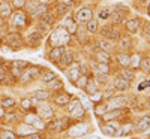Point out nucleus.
I'll list each match as a JSON object with an SVG mask.
<instances>
[{"label":"nucleus","mask_w":150,"mask_h":139,"mask_svg":"<svg viewBox=\"0 0 150 139\" xmlns=\"http://www.w3.org/2000/svg\"><path fill=\"white\" fill-rule=\"evenodd\" d=\"M138 27H140V20H138V18L129 20V21L126 22V30L131 32V33H135L137 30H138Z\"/></svg>","instance_id":"nucleus-14"},{"label":"nucleus","mask_w":150,"mask_h":139,"mask_svg":"<svg viewBox=\"0 0 150 139\" xmlns=\"http://www.w3.org/2000/svg\"><path fill=\"white\" fill-rule=\"evenodd\" d=\"M69 100H71V96L69 94H60V96H57L54 99V102L57 105H66V103H69Z\"/></svg>","instance_id":"nucleus-20"},{"label":"nucleus","mask_w":150,"mask_h":139,"mask_svg":"<svg viewBox=\"0 0 150 139\" xmlns=\"http://www.w3.org/2000/svg\"><path fill=\"white\" fill-rule=\"evenodd\" d=\"M140 2H146V0H140Z\"/></svg>","instance_id":"nucleus-64"},{"label":"nucleus","mask_w":150,"mask_h":139,"mask_svg":"<svg viewBox=\"0 0 150 139\" xmlns=\"http://www.w3.org/2000/svg\"><path fill=\"white\" fill-rule=\"evenodd\" d=\"M111 12H112V9L110 6H104V8H101V11L98 12V17H99V20H107V18L111 17Z\"/></svg>","instance_id":"nucleus-17"},{"label":"nucleus","mask_w":150,"mask_h":139,"mask_svg":"<svg viewBox=\"0 0 150 139\" xmlns=\"http://www.w3.org/2000/svg\"><path fill=\"white\" fill-rule=\"evenodd\" d=\"M39 115L42 118H50L53 115V109L50 106H42V108H39Z\"/></svg>","instance_id":"nucleus-21"},{"label":"nucleus","mask_w":150,"mask_h":139,"mask_svg":"<svg viewBox=\"0 0 150 139\" xmlns=\"http://www.w3.org/2000/svg\"><path fill=\"white\" fill-rule=\"evenodd\" d=\"M68 41H69V33L62 27L56 29L54 33L51 34V37H50V42L56 46H63L65 44H68Z\"/></svg>","instance_id":"nucleus-1"},{"label":"nucleus","mask_w":150,"mask_h":139,"mask_svg":"<svg viewBox=\"0 0 150 139\" xmlns=\"http://www.w3.org/2000/svg\"><path fill=\"white\" fill-rule=\"evenodd\" d=\"M120 48H125V49L131 48V39H129V37H126V36L122 37V39H120Z\"/></svg>","instance_id":"nucleus-35"},{"label":"nucleus","mask_w":150,"mask_h":139,"mask_svg":"<svg viewBox=\"0 0 150 139\" xmlns=\"http://www.w3.org/2000/svg\"><path fill=\"white\" fill-rule=\"evenodd\" d=\"M107 111H108V106L107 105H99V106H96L95 114H96V115H104Z\"/></svg>","instance_id":"nucleus-37"},{"label":"nucleus","mask_w":150,"mask_h":139,"mask_svg":"<svg viewBox=\"0 0 150 139\" xmlns=\"http://www.w3.org/2000/svg\"><path fill=\"white\" fill-rule=\"evenodd\" d=\"M48 2H50V0H39L41 5H45V3H48Z\"/></svg>","instance_id":"nucleus-57"},{"label":"nucleus","mask_w":150,"mask_h":139,"mask_svg":"<svg viewBox=\"0 0 150 139\" xmlns=\"http://www.w3.org/2000/svg\"><path fill=\"white\" fill-rule=\"evenodd\" d=\"M87 126L86 124H78V126H75V127H72L71 130H69V135L71 136H83V135H86L87 133Z\"/></svg>","instance_id":"nucleus-5"},{"label":"nucleus","mask_w":150,"mask_h":139,"mask_svg":"<svg viewBox=\"0 0 150 139\" xmlns=\"http://www.w3.org/2000/svg\"><path fill=\"white\" fill-rule=\"evenodd\" d=\"M2 2H8V0H2Z\"/></svg>","instance_id":"nucleus-63"},{"label":"nucleus","mask_w":150,"mask_h":139,"mask_svg":"<svg viewBox=\"0 0 150 139\" xmlns=\"http://www.w3.org/2000/svg\"><path fill=\"white\" fill-rule=\"evenodd\" d=\"M119 114H120V111H111V112H105L104 115H102V118L105 120V121H110V120H112V118H116V117H119Z\"/></svg>","instance_id":"nucleus-29"},{"label":"nucleus","mask_w":150,"mask_h":139,"mask_svg":"<svg viewBox=\"0 0 150 139\" xmlns=\"http://www.w3.org/2000/svg\"><path fill=\"white\" fill-rule=\"evenodd\" d=\"M30 97L36 102H41V100H47L48 99V93L47 91H42V90H38V91H33L30 94Z\"/></svg>","instance_id":"nucleus-15"},{"label":"nucleus","mask_w":150,"mask_h":139,"mask_svg":"<svg viewBox=\"0 0 150 139\" xmlns=\"http://www.w3.org/2000/svg\"><path fill=\"white\" fill-rule=\"evenodd\" d=\"M41 21H42L44 24H47V26H51V24H54V15L45 12V14H42V20H41Z\"/></svg>","instance_id":"nucleus-23"},{"label":"nucleus","mask_w":150,"mask_h":139,"mask_svg":"<svg viewBox=\"0 0 150 139\" xmlns=\"http://www.w3.org/2000/svg\"><path fill=\"white\" fill-rule=\"evenodd\" d=\"M0 26H2V20H0Z\"/></svg>","instance_id":"nucleus-62"},{"label":"nucleus","mask_w":150,"mask_h":139,"mask_svg":"<svg viewBox=\"0 0 150 139\" xmlns=\"http://www.w3.org/2000/svg\"><path fill=\"white\" fill-rule=\"evenodd\" d=\"M38 73H39V70H38L36 67H32V69H29V70L21 77V81H23V82H29V81H32V79H35V78L38 77Z\"/></svg>","instance_id":"nucleus-8"},{"label":"nucleus","mask_w":150,"mask_h":139,"mask_svg":"<svg viewBox=\"0 0 150 139\" xmlns=\"http://www.w3.org/2000/svg\"><path fill=\"white\" fill-rule=\"evenodd\" d=\"M72 60H74V54L71 53V51H63V54H62V57H60V63H62V66H69L71 63H72Z\"/></svg>","instance_id":"nucleus-13"},{"label":"nucleus","mask_w":150,"mask_h":139,"mask_svg":"<svg viewBox=\"0 0 150 139\" xmlns=\"http://www.w3.org/2000/svg\"><path fill=\"white\" fill-rule=\"evenodd\" d=\"M65 26H66L71 32H75V26H74V20H72V18H66V20H65Z\"/></svg>","instance_id":"nucleus-42"},{"label":"nucleus","mask_w":150,"mask_h":139,"mask_svg":"<svg viewBox=\"0 0 150 139\" xmlns=\"http://www.w3.org/2000/svg\"><path fill=\"white\" fill-rule=\"evenodd\" d=\"M68 111L72 114L74 117H83V115H84V108H83V105H81L80 100H74V102L69 105Z\"/></svg>","instance_id":"nucleus-3"},{"label":"nucleus","mask_w":150,"mask_h":139,"mask_svg":"<svg viewBox=\"0 0 150 139\" xmlns=\"http://www.w3.org/2000/svg\"><path fill=\"white\" fill-rule=\"evenodd\" d=\"M84 88H86V91L89 93V94H96V93H98V85H96L93 81L87 82V85H86Z\"/></svg>","instance_id":"nucleus-26"},{"label":"nucleus","mask_w":150,"mask_h":139,"mask_svg":"<svg viewBox=\"0 0 150 139\" xmlns=\"http://www.w3.org/2000/svg\"><path fill=\"white\" fill-rule=\"evenodd\" d=\"M132 60H134V61H131L129 65H132V66H135V67H137V66H140V55H134Z\"/></svg>","instance_id":"nucleus-45"},{"label":"nucleus","mask_w":150,"mask_h":139,"mask_svg":"<svg viewBox=\"0 0 150 139\" xmlns=\"http://www.w3.org/2000/svg\"><path fill=\"white\" fill-rule=\"evenodd\" d=\"M98 72L101 75H107L110 72V67H108L107 63H99V65H98Z\"/></svg>","instance_id":"nucleus-32"},{"label":"nucleus","mask_w":150,"mask_h":139,"mask_svg":"<svg viewBox=\"0 0 150 139\" xmlns=\"http://www.w3.org/2000/svg\"><path fill=\"white\" fill-rule=\"evenodd\" d=\"M54 79H56V73H54V72H47L44 77H42V81H44L45 84L51 82V81H54Z\"/></svg>","instance_id":"nucleus-31"},{"label":"nucleus","mask_w":150,"mask_h":139,"mask_svg":"<svg viewBox=\"0 0 150 139\" xmlns=\"http://www.w3.org/2000/svg\"><path fill=\"white\" fill-rule=\"evenodd\" d=\"M77 39H80V42H86V33H83V32H80L78 33V36H77Z\"/></svg>","instance_id":"nucleus-51"},{"label":"nucleus","mask_w":150,"mask_h":139,"mask_svg":"<svg viewBox=\"0 0 150 139\" xmlns=\"http://www.w3.org/2000/svg\"><path fill=\"white\" fill-rule=\"evenodd\" d=\"M112 93H114V90H107V91H105V96H107V97H111Z\"/></svg>","instance_id":"nucleus-55"},{"label":"nucleus","mask_w":150,"mask_h":139,"mask_svg":"<svg viewBox=\"0 0 150 139\" xmlns=\"http://www.w3.org/2000/svg\"><path fill=\"white\" fill-rule=\"evenodd\" d=\"M68 9H69L68 5H59V6H57V11L60 12V14H65V12H68Z\"/></svg>","instance_id":"nucleus-46"},{"label":"nucleus","mask_w":150,"mask_h":139,"mask_svg":"<svg viewBox=\"0 0 150 139\" xmlns=\"http://www.w3.org/2000/svg\"><path fill=\"white\" fill-rule=\"evenodd\" d=\"M62 54H63V46H56V48H53L51 51H50V60H51L53 63L59 61Z\"/></svg>","instance_id":"nucleus-10"},{"label":"nucleus","mask_w":150,"mask_h":139,"mask_svg":"<svg viewBox=\"0 0 150 139\" xmlns=\"http://www.w3.org/2000/svg\"><path fill=\"white\" fill-rule=\"evenodd\" d=\"M12 75H14V77H20V75H21V67L14 66V67H12Z\"/></svg>","instance_id":"nucleus-47"},{"label":"nucleus","mask_w":150,"mask_h":139,"mask_svg":"<svg viewBox=\"0 0 150 139\" xmlns=\"http://www.w3.org/2000/svg\"><path fill=\"white\" fill-rule=\"evenodd\" d=\"M87 30H89L90 33H95V32L98 30V22L93 21V20H90L89 24H87Z\"/></svg>","instance_id":"nucleus-39"},{"label":"nucleus","mask_w":150,"mask_h":139,"mask_svg":"<svg viewBox=\"0 0 150 139\" xmlns=\"http://www.w3.org/2000/svg\"><path fill=\"white\" fill-rule=\"evenodd\" d=\"M135 129L138 130V132H144V130L150 129V117H143L138 123H137Z\"/></svg>","instance_id":"nucleus-9"},{"label":"nucleus","mask_w":150,"mask_h":139,"mask_svg":"<svg viewBox=\"0 0 150 139\" xmlns=\"http://www.w3.org/2000/svg\"><path fill=\"white\" fill-rule=\"evenodd\" d=\"M3 79H6V73H5V70L0 67V82H2Z\"/></svg>","instance_id":"nucleus-53"},{"label":"nucleus","mask_w":150,"mask_h":139,"mask_svg":"<svg viewBox=\"0 0 150 139\" xmlns=\"http://www.w3.org/2000/svg\"><path fill=\"white\" fill-rule=\"evenodd\" d=\"M14 24L15 26H24V24H26V18H24V15L23 14H17L14 17Z\"/></svg>","instance_id":"nucleus-30"},{"label":"nucleus","mask_w":150,"mask_h":139,"mask_svg":"<svg viewBox=\"0 0 150 139\" xmlns=\"http://www.w3.org/2000/svg\"><path fill=\"white\" fill-rule=\"evenodd\" d=\"M141 67H143V70H144V72H149V70H150V58H146V60L143 61Z\"/></svg>","instance_id":"nucleus-43"},{"label":"nucleus","mask_w":150,"mask_h":139,"mask_svg":"<svg viewBox=\"0 0 150 139\" xmlns=\"http://www.w3.org/2000/svg\"><path fill=\"white\" fill-rule=\"evenodd\" d=\"M41 39H42V33H41V32H33V33L29 34V41H30V44H38Z\"/></svg>","instance_id":"nucleus-24"},{"label":"nucleus","mask_w":150,"mask_h":139,"mask_svg":"<svg viewBox=\"0 0 150 139\" xmlns=\"http://www.w3.org/2000/svg\"><path fill=\"white\" fill-rule=\"evenodd\" d=\"M68 77H69V79H72V81H77V79L80 78V66L75 65L72 69H69V70H68Z\"/></svg>","instance_id":"nucleus-18"},{"label":"nucleus","mask_w":150,"mask_h":139,"mask_svg":"<svg viewBox=\"0 0 150 139\" xmlns=\"http://www.w3.org/2000/svg\"><path fill=\"white\" fill-rule=\"evenodd\" d=\"M48 84H50V87H51V88H60L62 87V82L60 81H56V82L51 81V82H48Z\"/></svg>","instance_id":"nucleus-50"},{"label":"nucleus","mask_w":150,"mask_h":139,"mask_svg":"<svg viewBox=\"0 0 150 139\" xmlns=\"http://www.w3.org/2000/svg\"><path fill=\"white\" fill-rule=\"evenodd\" d=\"M0 105H2L3 108H11V106H14L15 105V100L14 99H3V100H0Z\"/></svg>","instance_id":"nucleus-34"},{"label":"nucleus","mask_w":150,"mask_h":139,"mask_svg":"<svg viewBox=\"0 0 150 139\" xmlns=\"http://www.w3.org/2000/svg\"><path fill=\"white\" fill-rule=\"evenodd\" d=\"M9 15H11V6L6 2H2V3H0V17L6 18Z\"/></svg>","instance_id":"nucleus-19"},{"label":"nucleus","mask_w":150,"mask_h":139,"mask_svg":"<svg viewBox=\"0 0 150 139\" xmlns=\"http://www.w3.org/2000/svg\"><path fill=\"white\" fill-rule=\"evenodd\" d=\"M6 41H8V45H9L12 49H18V48L21 46V39H20V36L15 34V33L9 34Z\"/></svg>","instance_id":"nucleus-4"},{"label":"nucleus","mask_w":150,"mask_h":139,"mask_svg":"<svg viewBox=\"0 0 150 139\" xmlns=\"http://www.w3.org/2000/svg\"><path fill=\"white\" fill-rule=\"evenodd\" d=\"M147 14L150 15V5H149V8H147Z\"/></svg>","instance_id":"nucleus-60"},{"label":"nucleus","mask_w":150,"mask_h":139,"mask_svg":"<svg viewBox=\"0 0 150 139\" xmlns=\"http://www.w3.org/2000/svg\"><path fill=\"white\" fill-rule=\"evenodd\" d=\"M98 58H99V61H101V63H108L110 61V54L105 53V51H99L98 53Z\"/></svg>","instance_id":"nucleus-33"},{"label":"nucleus","mask_w":150,"mask_h":139,"mask_svg":"<svg viewBox=\"0 0 150 139\" xmlns=\"http://www.w3.org/2000/svg\"><path fill=\"white\" fill-rule=\"evenodd\" d=\"M120 78L126 79V81H132V79L135 78V75H134V72H132V70L125 69V70H122V72H120Z\"/></svg>","instance_id":"nucleus-25"},{"label":"nucleus","mask_w":150,"mask_h":139,"mask_svg":"<svg viewBox=\"0 0 150 139\" xmlns=\"http://www.w3.org/2000/svg\"><path fill=\"white\" fill-rule=\"evenodd\" d=\"M14 66H17V67H21V69H23V67H27V63H26V61H21V60H17Z\"/></svg>","instance_id":"nucleus-48"},{"label":"nucleus","mask_w":150,"mask_h":139,"mask_svg":"<svg viewBox=\"0 0 150 139\" xmlns=\"http://www.w3.org/2000/svg\"><path fill=\"white\" fill-rule=\"evenodd\" d=\"M45 12H47V8H45L44 5H41V6H38V8H35V9H33V12H32V14H33V15H38V14H45Z\"/></svg>","instance_id":"nucleus-41"},{"label":"nucleus","mask_w":150,"mask_h":139,"mask_svg":"<svg viewBox=\"0 0 150 139\" xmlns=\"http://www.w3.org/2000/svg\"><path fill=\"white\" fill-rule=\"evenodd\" d=\"M99 48L102 49V51H105V53H110L111 49H112V44H111V41H99Z\"/></svg>","instance_id":"nucleus-22"},{"label":"nucleus","mask_w":150,"mask_h":139,"mask_svg":"<svg viewBox=\"0 0 150 139\" xmlns=\"http://www.w3.org/2000/svg\"><path fill=\"white\" fill-rule=\"evenodd\" d=\"M81 103L84 105V106H83L84 109H89V102H87V100H86V99H83V100H81Z\"/></svg>","instance_id":"nucleus-54"},{"label":"nucleus","mask_w":150,"mask_h":139,"mask_svg":"<svg viewBox=\"0 0 150 139\" xmlns=\"http://www.w3.org/2000/svg\"><path fill=\"white\" fill-rule=\"evenodd\" d=\"M117 57V60H119V63L122 66H129V63H131V58L126 55V54H117L116 55Z\"/></svg>","instance_id":"nucleus-27"},{"label":"nucleus","mask_w":150,"mask_h":139,"mask_svg":"<svg viewBox=\"0 0 150 139\" xmlns=\"http://www.w3.org/2000/svg\"><path fill=\"white\" fill-rule=\"evenodd\" d=\"M102 36H105L108 41H117L119 39V33L111 27H104L102 29Z\"/></svg>","instance_id":"nucleus-7"},{"label":"nucleus","mask_w":150,"mask_h":139,"mask_svg":"<svg viewBox=\"0 0 150 139\" xmlns=\"http://www.w3.org/2000/svg\"><path fill=\"white\" fill-rule=\"evenodd\" d=\"M102 133L107 136H116V129L112 127H102Z\"/></svg>","instance_id":"nucleus-40"},{"label":"nucleus","mask_w":150,"mask_h":139,"mask_svg":"<svg viewBox=\"0 0 150 139\" xmlns=\"http://www.w3.org/2000/svg\"><path fill=\"white\" fill-rule=\"evenodd\" d=\"M126 103H128V99L123 97V96H122V97H114V99H112L111 102H110L111 106H114V108H117V109L122 108L123 105H126Z\"/></svg>","instance_id":"nucleus-16"},{"label":"nucleus","mask_w":150,"mask_h":139,"mask_svg":"<svg viewBox=\"0 0 150 139\" xmlns=\"http://www.w3.org/2000/svg\"><path fill=\"white\" fill-rule=\"evenodd\" d=\"M98 82H107V77H105V75H101V73H99L98 75Z\"/></svg>","instance_id":"nucleus-52"},{"label":"nucleus","mask_w":150,"mask_h":139,"mask_svg":"<svg viewBox=\"0 0 150 139\" xmlns=\"http://www.w3.org/2000/svg\"><path fill=\"white\" fill-rule=\"evenodd\" d=\"M65 127H66V120H63V118L56 120V121H53L51 124H50V130L51 132H62Z\"/></svg>","instance_id":"nucleus-6"},{"label":"nucleus","mask_w":150,"mask_h":139,"mask_svg":"<svg viewBox=\"0 0 150 139\" xmlns=\"http://www.w3.org/2000/svg\"><path fill=\"white\" fill-rule=\"evenodd\" d=\"M0 139H15V135L9 130H3L0 132Z\"/></svg>","instance_id":"nucleus-36"},{"label":"nucleus","mask_w":150,"mask_h":139,"mask_svg":"<svg viewBox=\"0 0 150 139\" xmlns=\"http://www.w3.org/2000/svg\"><path fill=\"white\" fill-rule=\"evenodd\" d=\"M12 5H14L17 9H18V8H23L24 5H26V0H14V2H12Z\"/></svg>","instance_id":"nucleus-44"},{"label":"nucleus","mask_w":150,"mask_h":139,"mask_svg":"<svg viewBox=\"0 0 150 139\" xmlns=\"http://www.w3.org/2000/svg\"><path fill=\"white\" fill-rule=\"evenodd\" d=\"M132 129H134V126H132V124H126V126H123L122 130H120L119 133H116V136H125V135L131 133V130H132Z\"/></svg>","instance_id":"nucleus-28"},{"label":"nucleus","mask_w":150,"mask_h":139,"mask_svg":"<svg viewBox=\"0 0 150 139\" xmlns=\"http://www.w3.org/2000/svg\"><path fill=\"white\" fill-rule=\"evenodd\" d=\"M146 34H147L149 41H150V24H149V26H147V29H146Z\"/></svg>","instance_id":"nucleus-56"},{"label":"nucleus","mask_w":150,"mask_h":139,"mask_svg":"<svg viewBox=\"0 0 150 139\" xmlns=\"http://www.w3.org/2000/svg\"><path fill=\"white\" fill-rule=\"evenodd\" d=\"M29 139H38V136H36V135H33V136H30Z\"/></svg>","instance_id":"nucleus-59"},{"label":"nucleus","mask_w":150,"mask_h":139,"mask_svg":"<svg viewBox=\"0 0 150 139\" xmlns=\"http://www.w3.org/2000/svg\"><path fill=\"white\" fill-rule=\"evenodd\" d=\"M114 88H117V90H120V91L128 90L129 88V81L123 79V78H116L114 79Z\"/></svg>","instance_id":"nucleus-12"},{"label":"nucleus","mask_w":150,"mask_h":139,"mask_svg":"<svg viewBox=\"0 0 150 139\" xmlns=\"http://www.w3.org/2000/svg\"><path fill=\"white\" fill-rule=\"evenodd\" d=\"M87 82H89V79H87V77H80L78 79H77V87H80V88H84L86 85H87Z\"/></svg>","instance_id":"nucleus-38"},{"label":"nucleus","mask_w":150,"mask_h":139,"mask_svg":"<svg viewBox=\"0 0 150 139\" xmlns=\"http://www.w3.org/2000/svg\"><path fill=\"white\" fill-rule=\"evenodd\" d=\"M93 17V12L89 8H81L77 14H75V18H77L80 22H89Z\"/></svg>","instance_id":"nucleus-2"},{"label":"nucleus","mask_w":150,"mask_h":139,"mask_svg":"<svg viewBox=\"0 0 150 139\" xmlns=\"http://www.w3.org/2000/svg\"><path fill=\"white\" fill-rule=\"evenodd\" d=\"M0 37H3V30H0Z\"/></svg>","instance_id":"nucleus-61"},{"label":"nucleus","mask_w":150,"mask_h":139,"mask_svg":"<svg viewBox=\"0 0 150 139\" xmlns=\"http://www.w3.org/2000/svg\"><path fill=\"white\" fill-rule=\"evenodd\" d=\"M125 12L128 14V11H112L111 12V18H112V24H120L125 18Z\"/></svg>","instance_id":"nucleus-11"},{"label":"nucleus","mask_w":150,"mask_h":139,"mask_svg":"<svg viewBox=\"0 0 150 139\" xmlns=\"http://www.w3.org/2000/svg\"><path fill=\"white\" fill-rule=\"evenodd\" d=\"M21 106H23L24 109H29V108H30V99H24L23 102H21Z\"/></svg>","instance_id":"nucleus-49"},{"label":"nucleus","mask_w":150,"mask_h":139,"mask_svg":"<svg viewBox=\"0 0 150 139\" xmlns=\"http://www.w3.org/2000/svg\"><path fill=\"white\" fill-rule=\"evenodd\" d=\"M80 70H81V72H86V70H87V67H86V66H81V67H80Z\"/></svg>","instance_id":"nucleus-58"}]
</instances>
